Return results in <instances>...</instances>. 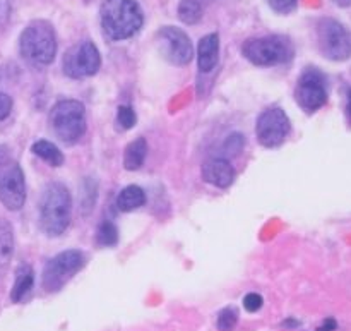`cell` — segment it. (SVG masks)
<instances>
[{
    "label": "cell",
    "instance_id": "cell-13",
    "mask_svg": "<svg viewBox=\"0 0 351 331\" xmlns=\"http://www.w3.org/2000/svg\"><path fill=\"white\" fill-rule=\"evenodd\" d=\"M202 179L215 187L226 189L235 181V168L228 158H211L202 165Z\"/></svg>",
    "mask_w": 351,
    "mask_h": 331
},
{
    "label": "cell",
    "instance_id": "cell-20",
    "mask_svg": "<svg viewBox=\"0 0 351 331\" xmlns=\"http://www.w3.org/2000/svg\"><path fill=\"white\" fill-rule=\"evenodd\" d=\"M178 17L185 24H197L202 17V7L199 0H182L178 5Z\"/></svg>",
    "mask_w": 351,
    "mask_h": 331
},
{
    "label": "cell",
    "instance_id": "cell-25",
    "mask_svg": "<svg viewBox=\"0 0 351 331\" xmlns=\"http://www.w3.org/2000/svg\"><path fill=\"white\" fill-rule=\"evenodd\" d=\"M263 304H264L263 295L256 294V292H250V294H247L245 297H243V308H245V311L249 312H257L261 308H263Z\"/></svg>",
    "mask_w": 351,
    "mask_h": 331
},
{
    "label": "cell",
    "instance_id": "cell-1",
    "mask_svg": "<svg viewBox=\"0 0 351 331\" xmlns=\"http://www.w3.org/2000/svg\"><path fill=\"white\" fill-rule=\"evenodd\" d=\"M99 17L103 33L113 41L132 38L144 23L137 0H103Z\"/></svg>",
    "mask_w": 351,
    "mask_h": 331
},
{
    "label": "cell",
    "instance_id": "cell-24",
    "mask_svg": "<svg viewBox=\"0 0 351 331\" xmlns=\"http://www.w3.org/2000/svg\"><path fill=\"white\" fill-rule=\"evenodd\" d=\"M117 122L122 129H132L137 122V115L129 105H120L117 110Z\"/></svg>",
    "mask_w": 351,
    "mask_h": 331
},
{
    "label": "cell",
    "instance_id": "cell-22",
    "mask_svg": "<svg viewBox=\"0 0 351 331\" xmlns=\"http://www.w3.org/2000/svg\"><path fill=\"white\" fill-rule=\"evenodd\" d=\"M237 323H239V309L233 308V306L219 311L218 318H216V326H218L219 331L235 330Z\"/></svg>",
    "mask_w": 351,
    "mask_h": 331
},
{
    "label": "cell",
    "instance_id": "cell-26",
    "mask_svg": "<svg viewBox=\"0 0 351 331\" xmlns=\"http://www.w3.org/2000/svg\"><path fill=\"white\" fill-rule=\"evenodd\" d=\"M298 0H267L271 9L278 14H288L297 7Z\"/></svg>",
    "mask_w": 351,
    "mask_h": 331
},
{
    "label": "cell",
    "instance_id": "cell-14",
    "mask_svg": "<svg viewBox=\"0 0 351 331\" xmlns=\"http://www.w3.org/2000/svg\"><path fill=\"white\" fill-rule=\"evenodd\" d=\"M219 36L216 33L206 34L201 38L197 47V64L201 72H211L218 64Z\"/></svg>",
    "mask_w": 351,
    "mask_h": 331
},
{
    "label": "cell",
    "instance_id": "cell-12",
    "mask_svg": "<svg viewBox=\"0 0 351 331\" xmlns=\"http://www.w3.org/2000/svg\"><path fill=\"white\" fill-rule=\"evenodd\" d=\"M291 124L288 120V115L285 110L278 109H267L259 115L256 124V134L259 143L264 148H278L287 141L290 136Z\"/></svg>",
    "mask_w": 351,
    "mask_h": 331
},
{
    "label": "cell",
    "instance_id": "cell-17",
    "mask_svg": "<svg viewBox=\"0 0 351 331\" xmlns=\"http://www.w3.org/2000/svg\"><path fill=\"white\" fill-rule=\"evenodd\" d=\"M144 203H146V194L139 185H127L117 196V208L123 213L134 212V209L141 208Z\"/></svg>",
    "mask_w": 351,
    "mask_h": 331
},
{
    "label": "cell",
    "instance_id": "cell-4",
    "mask_svg": "<svg viewBox=\"0 0 351 331\" xmlns=\"http://www.w3.org/2000/svg\"><path fill=\"white\" fill-rule=\"evenodd\" d=\"M243 57L259 67L287 64L293 58L295 48L290 38L281 34L249 38L242 47Z\"/></svg>",
    "mask_w": 351,
    "mask_h": 331
},
{
    "label": "cell",
    "instance_id": "cell-23",
    "mask_svg": "<svg viewBox=\"0 0 351 331\" xmlns=\"http://www.w3.org/2000/svg\"><path fill=\"white\" fill-rule=\"evenodd\" d=\"M243 146H245V137H243L240 133H233L232 136L225 141V144H223V148H225V155L230 158L242 153Z\"/></svg>",
    "mask_w": 351,
    "mask_h": 331
},
{
    "label": "cell",
    "instance_id": "cell-10",
    "mask_svg": "<svg viewBox=\"0 0 351 331\" xmlns=\"http://www.w3.org/2000/svg\"><path fill=\"white\" fill-rule=\"evenodd\" d=\"M101 65V55L93 41H82L69 48L64 57V72L71 79L95 76Z\"/></svg>",
    "mask_w": 351,
    "mask_h": 331
},
{
    "label": "cell",
    "instance_id": "cell-15",
    "mask_svg": "<svg viewBox=\"0 0 351 331\" xmlns=\"http://www.w3.org/2000/svg\"><path fill=\"white\" fill-rule=\"evenodd\" d=\"M34 285V273L33 268L29 264H21L16 271V282H14V287L10 290V301L14 304L17 302H23L27 297L31 290H33Z\"/></svg>",
    "mask_w": 351,
    "mask_h": 331
},
{
    "label": "cell",
    "instance_id": "cell-7",
    "mask_svg": "<svg viewBox=\"0 0 351 331\" xmlns=\"http://www.w3.org/2000/svg\"><path fill=\"white\" fill-rule=\"evenodd\" d=\"M86 254L79 249H69L47 261L43 268L41 285L48 294L62 290L79 271L84 268Z\"/></svg>",
    "mask_w": 351,
    "mask_h": 331
},
{
    "label": "cell",
    "instance_id": "cell-29",
    "mask_svg": "<svg viewBox=\"0 0 351 331\" xmlns=\"http://www.w3.org/2000/svg\"><path fill=\"white\" fill-rule=\"evenodd\" d=\"M346 117H348V120L351 124V88L348 91V100H346Z\"/></svg>",
    "mask_w": 351,
    "mask_h": 331
},
{
    "label": "cell",
    "instance_id": "cell-30",
    "mask_svg": "<svg viewBox=\"0 0 351 331\" xmlns=\"http://www.w3.org/2000/svg\"><path fill=\"white\" fill-rule=\"evenodd\" d=\"M300 323L295 321V319H287V321L283 323V326H287V328H295V326H298Z\"/></svg>",
    "mask_w": 351,
    "mask_h": 331
},
{
    "label": "cell",
    "instance_id": "cell-19",
    "mask_svg": "<svg viewBox=\"0 0 351 331\" xmlns=\"http://www.w3.org/2000/svg\"><path fill=\"white\" fill-rule=\"evenodd\" d=\"M31 151L36 155L38 158H41L43 161H47L51 167H60L64 163V153L55 146L53 143L47 139H40L31 146Z\"/></svg>",
    "mask_w": 351,
    "mask_h": 331
},
{
    "label": "cell",
    "instance_id": "cell-3",
    "mask_svg": "<svg viewBox=\"0 0 351 331\" xmlns=\"http://www.w3.org/2000/svg\"><path fill=\"white\" fill-rule=\"evenodd\" d=\"M19 50L24 60L33 65H48L57 55L55 30L47 21H33L21 33Z\"/></svg>",
    "mask_w": 351,
    "mask_h": 331
},
{
    "label": "cell",
    "instance_id": "cell-27",
    "mask_svg": "<svg viewBox=\"0 0 351 331\" xmlns=\"http://www.w3.org/2000/svg\"><path fill=\"white\" fill-rule=\"evenodd\" d=\"M12 98H10L9 95H5V93L0 91V122L2 120H5L7 117L10 115V112H12Z\"/></svg>",
    "mask_w": 351,
    "mask_h": 331
},
{
    "label": "cell",
    "instance_id": "cell-6",
    "mask_svg": "<svg viewBox=\"0 0 351 331\" xmlns=\"http://www.w3.org/2000/svg\"><path fill=\"white\" fill-rule=\"evenodd\" d=\"M0 203L10 212H17L26 203L23 168L3 146H0Z\"/></svg>",
    "mask_w": 351,
    "mask_h": 331
},
{
    "label": "cell",
    "instance_id": "cell-8",
    "mask_svg": "<svg viewBox=\"0 0 351 331\" xmlns=\"http://www.w3.org/2000/svg\"><path fill=\"white\" fill-rule=\"evenodd\" d=\"M317 45L321 54L332 62H345L351 57V31L332 17L317 23Z\"/></svg>",
    "mask_w": 351,
    "mask_h": 331
},
{
    "label": "cell",
    "instance_id": "cell-16",
    "mask_svg": "<svg viewBox=\"0 0 351 331\" xmlns=\"http://www.w3.org/2000/svg\"><path fill=\"white\" fill-rule=\"evenodd\" d=\"M146 139H144V137H137V139H134L132 143L125 148V153H123V167L130 172L139 170V168L143 167L144 160H146Z\"/></svg>",
    "mask_w": 351,
    "mask_h": 331
},
{
    "label": "cell",
    "instance_id": "cell-18",
    "mask_svg": "<svg viewBox=\"0 0 351 331\" xmlns=\"http://www.w3.org/2000/svg\"><path fill=\"white\" fill-rule=\"evenodd\" d=\"M14 232L12 225L7 220H0V271L5 270L14 256Z\"/></svg>",
    "mask_w": 351,
    "mask_h": 331
},
{
    "label": "cell",
    "instance_id": "cell-31",
    "mask_svg": "<svg viewBox=\"0 0 351 331\" xmlns=\"http://www.w3.org/2000/svg\"><path fill=\"white\" fill-rule=\"evenodd\" d=\"M336 5L339 7H350L351 5V0H335Z\"/></svg>",
    "mask_w": 351,
    "mask_h": 331
},
{
    "label": "cell",
    "instance_id": "cell-21",
    "mask_svg": "<svg viewBox=\"0 0 351 331\" xmlns=\"http://www.w3.org/2000/svg\"><path fill=\"white\" fill-rule=\"evenodd\" d=\"M119 242V230H117L115 223L112 222H101L96 232V244L99 247H113Z\"/></svg>",
    "mask_w": 351,
    "mask_h": 331
},
{
    "label": "cell",
    "instance_id": "cell-2",
    "mask_svg": "<svg viewBox=\"0 0 351 331\" xmlns=\"http://www.w3.org/2000/svg\"><path fill=\"white\" fill-rule=\"evenodd\" d=\"M72 215V198L60 182L47 185L40 201V227L48 237H58L67 230Z\"/></svg>",
    "mask_w": 351,
    "mask_h": 331
},
{
    "label": "cell",
    "instance_id": "cell-5",
    "mask_svg": "<svg viewBox=\"0 0 351 331\" xmlns=\"http://www.w3.org/2000/svg\"><path fill=\"white\" fill-rule=\"evenodd\" d=\"M50 127L64 143H75L86 133V109L77 100H62L50 112Z\"/></svg>",
    "mask_w": 351,
    "mask_h": 331
},
{
    "label": "cell",
    "instance_id": "cell-11",
    "mask_svg": "<svg viewBox=\"0 0 351 331\" xmlns=\"http://www.w3.org/2000/svg\"><path fill=\"white\" fill-rule=\"evenodd\" d=\"M156 45L160 54L173 65H187L194 57L191 38L180 27H161L156 33Z\"/></svg>",
    "mask_w": 351,
    "mask_h": 331
},
{
    "label": "cell",
    "instance_id": "cell-28",
    "mask_svg": "<svg viewBox=\"0 0 351 331\" xmlns=\"http://www.w3.org/2000/svg\"><path fill=\"white\" fill-rule=\"evenodd\" d=\"M336 328H338V323H336V319L328 318V319H324V323H322L321 326H319L317 331H335Z\"/></svg>",
    "mask_w": 351,
    "mask_h": 331
},
{
    "label": "cell",
    "instance_id": "cell-9",
    "mask_svg": "<svg viewBox=\"0 0 351 331\" xmlns=\"http://www.w3.org/2000/svg\"><path fill=\"white\" fill-rule=\"evenodd\" d=\"M295 100L305 113H315L328 103V79L324 72L307 67L295 88Z\"/></svg>",
    "mask_w": 351,
    "mask_h": 331
}]
</instances>
